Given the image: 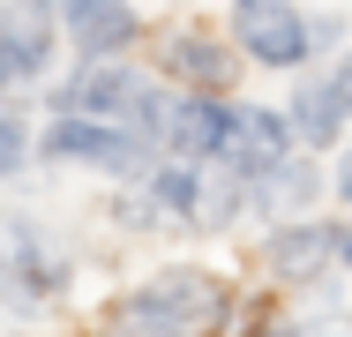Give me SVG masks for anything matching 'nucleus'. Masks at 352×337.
Here are the masks:
<instances>
[{
	"mask_svg": "<svg viewBox=\"0 0 352 337\" xmlns=\"http://www.w3.org/2000/svg\"><path fill=\"white\" fill-rule=\"evenodd\" d=\"M120 323H135V330H210V323H225V292L203 270H165V277H150L142 292L120 300Z\"/></svg>",
	"mask_w": 352,
	"mask_h": 337,
	"instance_id": "nucleus-1",
	"label": "nucleus"
},
{
	"mask_svg": "<svg viewBox=\"0 0 352 337\" xmlns=\"http://www.w3.org/2000/svg\"><path fill=\"white\" fill-rule=\"evenodd\" d=\"M232 30H240V45H248L255 61H270V67L307 61V45H322V38H330V23H322V30H307L285 0H240V8H232Z\"/></svg>",
	"mask_w": 352,
	"mask_h": 337,
	"instance_id": "nucleus-2",
	"label": "nucleus"
},
{
	"mask_svg": "<svg viewBox=\"0 0 352 337\" xmlns=\"http://www.w3.org/2000/svg\"><path fill=\"white\" fill-rule=\"evenodd\" d=\"M45 292H60V255H53L23 217H8V225H0V300L30 307V300H45Z\"/></svg>",
	"mask_w": 352,
	"mask_h": 337,
	"instance_id": "nucleus-3",
	"label": "nucleus"
},
{
	"mask_svg": "<svg viewBox=\"0 0 352 337\" xmlns=\"http://www.w3.org/2000/svg\"><path fill=\"white\" fill-rule=\"evenodd\" d=\"M60 105H68V113H98V120H135V128L157 120L150 90H142L135 75H120V67H90V75H75L68 90H60Z\"/></svg>",
	"mask_w": 352,
	"mask_h": 337,
	"instance_id": "nucleus-4",
	"label": "nucleus"
},
{
	"mask_svg": "<svg viewBox=\"0 0 352 337\" xmlns=\"http://www.w3.org/2000/svg\"><path fill=\"white\" fill-rule=\"evenodd\" d=\"M53 157H82V165H105V173H135L142 165V142H128L120 128H98V113H68L60 128L45 135Z\"/></svg>",
	"mask_w": 352,
	"mask_h": 337,
	"instance_id": "nucleus-5",
	"label": "nucleus"
},
{
	"mask_svg": "<svg viewBox=\"0 0 352 337\" xmlns=\"http://www.w3.org/2000/svg\"><path fill=\"white\" fill-rule=\"evenodd\" d=\"M217 157H232V165H240V173H255V180H263V173H278V165H285V120H278V113H232V120H225V150H217Z\"/></svg>",
	"mask_w": 352,
	"mask_h": 337,
	"instance_id": "nucleus-6",
	"label": "nucleus"
},
{
	"mask_svg": "<svg viewBox=\"0 0 352 337\" xmlns=\"http://www.w3.org/2000/svg\"><path fill=\"white\" fill-rule=\"evenodd\" d=\"M60 15H68V38L82 53H120L135 38V8L128 0H60Z\"/></svg>",
	"mask_w": 352,
	"mask_h": 337,
	"instance_id": "nucleus-7",
	"label": "nucleus"
},
{
	"mask_svg": "<svg viewBox=\"0 0 352 337\" xmlns=\"http://www.w3.org/2000/svg\"><path fill=\"white\" fill-rule=\"evenodd\" d=\"M338 248H345L338 232H322V225H292V232L270 240V277H285V285H315V277L330 270Z\"/></svg>",
	"mask_w": 352,
	"mask_h": 337,
	"instance_id": "nucleus-8",
	"label": "nucleus"
},
{
	"mask_svg": "<svg viewBox=\"0 0 352 337\" xmlns=\"http://www.w3.org/2000/svg\"><path fill=\"white\" fill-rule=\"evenodd\" d=\"M225 120H232V113H217L210 98H180V105L165 113V135H173L180 157H217V150H225Z\"/></svg>",
	"mask_w": 352,
	"mask_h": 337,
	"instance_id": "nucleus-9",
	"label": "nucleus"
},
{
	"mask_svg": "<svg viewBox=\"0 0 352 337\" xmlns=\"http://www.w3.org/2000/svg\"><path fill=\"white\" fill-rule=\"evenodd\" d=\"M165 67H173L180 83H203V90H217V83L232 75V53H217L203 30H180V38H165Z\"/></svg>",
	"mask_w": 352,
	"mask_h": 337,
	"instance_id": "nucleus-10",
	"label": "nucleus"
},
{
	"mask_svg": "<svg viewBox=\"0 0 352 337\" xmlns=\"http://www.w3.org/2000/svg\"><path fill=\"white\" fill-rule=\"evenodd\" d=\"M345 113H352V98L338 90V83H315V90H300V135H315V142H330Z\"/></svg>",
	"mask_w": 352,
	"mask_h": 337,
	"instance_id": "nucleus-11",
	"label": "nucleus"
},
{
	"mask_svg": "<svg viewBox=\"0 0 352 337\" xmlns=\"http://www.w3.org/2000/svg\"><path fill=\"white\" fill-rule=\"evenodd\" d=\"M157 202H165L173 217H195V210H203V180H195V173H157Z\"/></svg>",
	"mask_w": 352,
	"mask_h": 337,
	"instance_id": "nucleus-12",
	"label": "nucleus"
},
{
	"mask_svg": "<svg viewBox=\"0 0 352 337\" xmlns=\"http://www.w3.org/2000/svg\"><path fill=\"white\" fill-rule=\"evenodd\" d=\"M15 157H23V135H15V120H0V173H8Z\"/></svg>",
	"mask_w": 352,
	"mask_h": 337,
	"instance_id": "nucleus-13",
	"label": "nucleus"
},
{
	"mask_svg": "<svg viewBox=\"0 0 352 337\" xmlns=\"http://www.w3.org/2000/svg\"><path fill=\"white\" fill-rule=\"evenodd\" d=\"M15 67H23V53H15V45H0V83H15Z\"/></svg>",
	"mask_w": 352,
	"mask_h": 337,
	"instance_id": "nucleus-14",
	"label": "nucleus"
},
{
	"mask_svg": "<svg viewBox=\"0 0 352 337\" xmlns=\"http://www.w3.org/2000/svg\"><path fill=\"white\" fill-rule=\"evenodd\" d=\"M338 188H345V195H352V157H345V173H338Z\"/></svg>",
	"mask_w": 352,
	"mask_h": 337,
	"instance_id": "nucleus-15",
	"label": "nucleus"
},
{
	"mask_svg": "<svg viewBox=\"0 0 352 337\" xmlns=\"http://www.w3.org/2000/svg\"><path fill=\"white\" fill-rule=\"evenodd\" d=\"M338 90H345V98H352V61H345V75H338Z\"/></svg>",
	"mask_w": 352,
	"mask_h": 337,
	"instance_id": "nucleus-16",
	"label": "nucleus"
},
{
	"mask_svg": "<svg viewBox=\"0 0 352 337\" xmlns=\"http://www.w3.org/2000/svg\"><path fill=\"white\" fill-rule=\"evenodd\" d=\"M345 263H352V232H345Z\"/></svg>",
	"mask_w": 352,
	"mask_h": 337,
	"instance_id": "nucleus-17",
	"label": "nucleus"
}]
</instances>
